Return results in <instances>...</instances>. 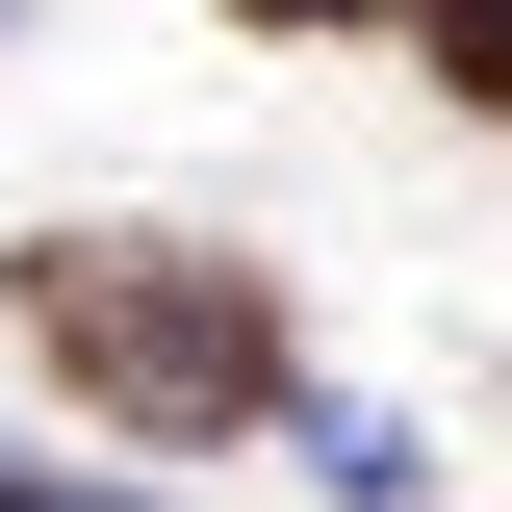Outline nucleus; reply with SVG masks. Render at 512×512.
Returning a JSON list of instances; mask_svg holds the SVG:
<instances>
[{"label": "nucleus", "mask_w": 512, "mask_h": 512, "mask_svg": "<svg viewBox=\"0 0 512 512\" xmlns=\"http://www.w3.org/2000/svg\"><path fill=\"white\" fill-rule=\"evenodd\" d=\"M282 436H308V487H359V512H410V487H436V461H410V410H359V384H308Z\"/></svg>", "instance_id": "nucleus-1"}, {"label": "nucleus", "mask_w": 512, "mask_h": 512, "mask_svg": "<svg viewBox=\"0 0 512 512\" xmlns=\"http://www.w3.org/2000/svg\"><path fill=\"white\" fill-rule=\"evenodd\" d=\"M410 26H436V77H461V103H512V0H410Z\"/></svg>", "instance_id": "nucleus-2"}, {"label": "nucleus", "mask_w": 512, "mask_h": 512, "mask_svg": "<svg viewBox=\"0 0 512 512\" xmlns=\"http://www.w3.org/2000/svg\"><path fill=\"white\" fill-rule=\"evenodd\" d=\"M231 26H410V0H231Z\"/></svg>", "instance_id": "nucleus-3"}, {"label": "nucleus", "mask_w": 512, "mask_h": 512, "mask_svg": "<svg viewBox=\"0 0 512 512\" xmlns=\"http://www.w3.org/2000/svg\"><path fill=\"white\" fill-rule=\"evenodd\" d=\"M0 512H77V487H26V461H0Z\"/></svg>", "instance_id": "nucleus-4"}]
</instances>
